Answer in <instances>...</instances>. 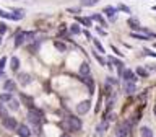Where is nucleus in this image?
<instances>
[{"label": "nucleus", "instance_id": "473e14b6", "mask_svg": "<svg viewBox=\"0 0 156 137\" xmlns=\"http://www.w3.org/2000/svg\"><path fill=\"white\" fill-rule=\"evenodd\" d=\"M117 10H122V12H125V13H129V15L132 13V12H130V8H129V7H125L124 3H120L119 7H117Z\"/></svg>", "mask_w": 156, "mask_h": 137}, {"label": "nucleus", "instance_id": "aec40b11", "mask_svg": "<svg viewBox=\"0 0 156 137\" xmlns=\"http://www.w3.org/2000/svg\"><path fill=\"white\" fill-rule=\"evenodd\" d=\"M8 108H10L12 111H18V109H20V103L15 100V98H12V100L8 101Z\"/></svg>", "mask_w": 156, "mask_h": 137}, {"label": "nucleus", "instance_id": "9b49d317", "mask_svg": "<svg viewBox=\"0 0 156 137\" xmlns=\"http://www.w3.org/2000/svg\"><path fill=\"white\" fill-rule=\"evenodd\" d=\"M18 82L21 83L23 87H26V85H29V83L33 82V78H31V75H28V73L23 72V73H20V75H18Z\"/></svg>", "mask_w": 156, "mask_h": 137}, {"label": "nucleus", "instance_id": "f704fd0d", "mask_svg": "<svg viewBox=\"0 0 156 137\" xmlns=\"http://www.w3.org/2000/svg\"><path fill=\"white\" fill-rule=\"evenodd\" d=\"M5 64H7V57H2V59H0V72H3Z\"/></svg>", "mask_w": 156, "mask_h": 137}, {"label": "nucleus", "instance_id": "4c0bfd02", "mask_svg": "<svg viewBox=\"0 0 156 137\" xmlns=\"http://www.w3.org/2000/svg\"><path fill=\"white\" fill-rule=\"evenodd\" d=\"M67 33V26L65 24H62V28H60V34H65Z\"/></svg>", "mask_w": 156, "mask_h": 137}, {"label": "nucleus", "instance_id": "f3484780", "mask_svg": "<svg viewBox=\"0 0 156 137\" xmlns=\"http://www.w3.org/2000/svg\"><path fill=\"white\" fill-rule=\"evenodd\" d=\"M15 87H16V85H15L13 80H5V83H3V90L5 91H10V93L15 91Z\"/></svg>", "mask_w": 156, "mask_h": 137}, {"label": "nucleus", "instance_id": "9d476101", "mask_svg": "<svg viewBox=\"0 0 156 137\" xmlns=\"http://www.w3.org/2000/svg\"><path fill=\"white\" fill-rule=\"evenodd\" d=\"M122 78H124L125 82H133V83L136 82V75H135L132 70H129V68H125V70H124V73H122Z\"/></svg>", "mask_w": 156, "mask_h": 137}, {"label": "nucleus", "instance_id": "cd10ccee", "mask_svg": "<svg viewBox=\"0 0 156 137\" xmlns=\"http://www.w3.org/2000/svg\"><path fill=\"white\" fill-rule=\"evenodd\" d=\"M54 46H55L60 52H65V51H67V46H65L63 43H60V41H55V43H54Z\"/></svg>", "mask_w": 156, "mask_h": 137}, {"label": "nucleus", "instance_id": "72a5a7b5", "mask_svg": "<svg viewBox=\"0 0 156 137\" xmlns=\"http://www.w3.org/2000/svg\"><path fill=\"white\" fill-rule=\"evenodd\" d=\"M7 33V24L5 23H0V36H2V34H5Z\"/></svg>", "mask_w": 156, "mask_h": 137}, {"label": "nucleus", "instance_id": "c85d7f7f", "mask_svg": "<svg viewBox=\"0 0 156 137\" xmlns=\"http://www.w3.org/2000/svg\"><path fill=\"white\" fill-rule=\"evenodd\" d=\"M7 116H8V114H7V108H5V105L0 101V117L3 119V117H7Z\"/></svg>", "mask_w": 156, "mask_h": 137}, {"label": "nucleus", "instance_id": "39448f33", "mask_svg": "<svg viewBox=\"0 0 156 137\" xmlns=\"http://www.w3.org/2000/svg\"><path fill=\"white\" fill-rule=\"evenodd\" d=\"M107 127H109V121H107V119H102V122H99V126L96 127V134H94V137H102V135L106 134Z\"/></svg>", "mask_w": 156, "mask_h": 137}, {"label": "nucleus", "instance_id": "7ed1b4c3", "mask_svg": "<svg viewBox=\"0 0 156 137\" xmlns=\"http://www.w3.org/2000/svg\"><path fill=\"white\" fill-rule=\"evenodd\" d=\"M2 124H3V127H5L7 131H16V127H18L16 119H15V117H12V116L3 117V119H2Z\"/></svg>", "mask_w": 156, "mask_h": 137}, {"label": "nucleus", "instance_id": "a878e982", "mask_svg": "<svg viewBox=\"0 0 156 137\" xmlns=\"http://www.w3.org/2000/svg\"><path fill=\"white\" fill-rule=\"evenodd\" d=\"M93 44H94V47H96L99 52H102V54L106 52V51H104V46H102V44L99 43V39H93Z\"/></svg>", "mask_w": 156, "mask_h": 137}, {"label": "nucleus", "instance_id": "7c9ffc66", "mask_svg": "<svg viewBox=\"0 0 156 137\" xmlns=\"http://www.w3.org/2000/svg\"><path fill=\"white\" fill-rule=\"evenodd\" d=\"M0 17H2V18H7V20H13V15H12V13H7V12H5V10H2V8H0Z\"/></svg>", "mask_w": 156, "mask_h": 137}, {"label": "nucleus", "instance_id": "79ce46f5", "mask_svg": "<svg viewBox=\"0 0 156 137\" xmlns=\"http://www.w3.org/2000/svg\"><path fill=\"white\" fill-rule=\"evenodd\" d=\"M153 10H154V12H156V5H154V7H153Z\"/></svg>", "mask_w": 156, "mask_h": 137}, {"label": "nucleus", "instance_id": "6ab92c4d", "mask_svg": "<svg viewBox=\"0 0 156 137\" xmlns=\"http://www.w3.org/2000/svg\"><path fill=\"white\" fill-rule=\"evenodd\" d=\"M76 23L83 24V26H91V18H86V17H76Z\"/></svg>", "mask_w": 156, "mask_h": 137}, {"label": "nucleus", "instance_id": "c756f323", "mask_svg": "<svg viewBox=\"0 0 156 137\" xmlns=\"http://www.w3.org/2000/svg\"><path fill=\"white\" fill-rule=\"evenodd\" d=\"M93 56L96 57V61L99 62L101 65H106V59H104V57H101V56H99V54H98V52H93Z\"/></svg>", "mask_w": 156, "mask_h": 137}, {"label": "nucleus", "instance_id": "ea45409f", "mask_svg": "<svg viewBox=\"0 0 156 137\" xmlns=\"http://www.w3.org/2000/svg\"><path fill=\"white\" fill-rule=\"evenodd\" d=\"M60 137H72V135H70V134H62Z\"/></svg>", "mask_w": 156, "mask_h": 137}, {"label": "nucleus", "instance_id": "1a4fd4ad", "mask_svg": "<svg viewBox=\"0 0 156 137\" xmlns=\"http://www.w3.org/2000/svg\"><path fill=\"white\" fill-rule=\"evenodd\" d=\"M109 64H114V65L117 67V73L122 77V73H124V70H125V68H124V62H122V61H117V59H114V57H111V59H109Z\"/></svg>", "mask_w": 156, "mask_h": 137}, {"label": "nucleus", "instance_id": "f8f14e48", "mask_svg": "<svg viewBox=\"0 0 156 137\" xmlns=\"http://www.w3.org/2000/svg\"><path fill=\"white\" fill-rule=\"evenodd\" d=\"M127 24H129V26L133 29V31H138V29L141 28V26H140V21H138L136 18H133V17H130L129 20H127Z\"/></svg>", "mask_w": 156, "mask_h": 137}, {"label": "nucleus", "instance_id": "5701e85b", "mask_svg": "<svg viewBox=\"0 0 156 137\" xmlns=\"http://www.w3.org/2000/svg\"><path fill=\"white\" fill-rule=\"evenodd\" d=\"M130 36L132 38H135V39H140V41H146L150 36H146V34H140V33H136V31H133V33H130Z\"/></svg>", "mask_w": 156, "mask_h": 137}, {"label": "nucleus", "instance_id": "2eb2a0df", "mask_svg": "<svg viewBox=\"0 0 156 137\" xmlns=\"http://www.w3.org/2000/svg\"><path fill=\"white\" fill-rule=\"evenodd\" d=\"M10 68H12L13 72H18V68H20V59L16 56H13L12 59H10Z\"/></svg>", "mask_w": 156, "mask_h": 137}, {"label": "nucleus", "instance_id": "6e6552de", "mask_svg": "<svg viewBox=\"0 0 156 137\" xmlns=\"http://www.w3.org/2000/svg\"><path fill=\"white\" fill-rule=\"evenodd\" d=\"M129 132H130L129 122H124V124H120L119 127H117V137H127Z\"/></svg>", "mask_w": 156, "mask_h": 137}, {"label": "nucleus", "instance_id": "f03ea898", "mask_svg": "<svg viewBox=\"0 0 156 137\" xmlns=\"http://www.w3.org/2000/svg\"><path fill=\"white\" fill-rule=\"evenodd\" d=\"M28 119H29V122H33L34 126H41V122L44 121V113L41 109H37V108H29Z\"/></svg>", "mask_w": 156, "mask_h": 137}, {"label": "nucleus", "instance_id": "423d86ee", "mask_svg": "<svg viewBox=\"0 0 156 137\" xmlns=\"http://www.w3.org/2000/svg\"><path fill=\"white\" fill-rule=\"evenodd\" d=\"M102 13H104L111 21H114V20H115V13H119V10H117L115 7H111V5H109V7H104Z\"/></svg>", "mask_w": 156, "mask_h": 137}, {"label": "nucleus", "instance_id": "dca6fc26", "mask_svg": "<svg viewBox=\"0 0 156 137\" xmlns=\"http://www.w3.org/2000/svg\"><path fill=\"white\" fill-rule=\"evenodd\" d=\"M13 21H18V20H23L24 17V12L23 10H20V8H13Z\"/></svg>", "mask_w": 156, "mask_h": 137}, {"label": "nucleus", "instance_id": "a211bd4d", "mask_svg": "<svg viewBox=\"0 0 156 137\" xmlns=\"http://www.w3.org/2000/svg\"><path fill=\"white\" fill-rule=\"evenodd\" d=\"M135 90H136V87H135L133 82H125V93H127V95L135 93Z\"/></svg>", "mask_w": 156, "mask_h": 137}, {"label": "nucleus", "instance_id": "2f4dec72", "mask_svg": "<svg viewBox=\"0 0 156 137\" xmlns=\"http://www.w3.org/2000/svg\"><path fill=\"white\" fill-rule=\"evenodd\" d=\"M136 75H140V77H146V75H148V72H146L143 67H138V68H136Z\"/></svg>", "mask_w": 156, "mask_h": 137}, {"label": "nucleus", "instance_id": "37998d69", "mask_svg": "<svg viewBox=\"0 0 156 137\" xmlns=\"http://www.w3.org/2000/svg\"><path fill=\"white\" fill-rule=\"evenodd\" d=\"M0 44H2V38H0Z\"/></svg>", "mask_w": 156, "mask_h": 137}, {"label": "nucleus", "instance_id": "a19ab883", "mask_svg": "<svg viewBox=\"0 0 156 137\" xmlns=\"http://www.w3.org/2000/svg\"><path fill=\"white\" fill-rule=\"evenodd\" d=\"M153 113H154V116H156V105H154V108H153Z\"/></svg>", "mask_w": 156, "mask_h": 137}, {"label": "nucleus", "instance_id": "ddd939ff", "mask_svg": "<svg viewBox=\"0 0 156 137\" xmlns=\"http://www.w3.org/2000/svg\"><path fill=\"white\" fill-rule=\"evenodd\" d=\"M26 43V38H24V31H20L16 36H15V47H20L21 44Z\"/></svg>", "mask_w": 156, "mask_h": 137}, {"label": "nucleus", "instance_id": "f257e3e1", "mask_svg": "<svg viewBox=\"0 0 156 137\" xmlns=\"http://www.w3.org/2000/svg\"><path fill=\"white\" fill-rule=\"evenodd\" d=\"M81 126H83L81 119L80 117H75V116H68L67 121H63V127L68 129L70 132H78L81 129Z\"/></svg>", "mask_w": 156, "mask_h": 137}, {"label": "nucleus", "instance_id": "0eeeda50", "mask_svg": "<svg viewBox=\"0 0 156 137\" xmlns=\"http://www.w3.org/2000/svg\"><path fill=\"white\" fill-rule=\"evenodd\" d=\"M16 134H18L20 137H29L33 132H31V129H29L26 124H20V126L16 127Z\"/></svg>", "mask_w": 156, "mask_h": 137}, {"label": "nucleus", "instance_id": "412c9836", "mask_svg": "<svg viewBox=\"0 0 156 137\" xmlns=\"http://www.w3.org/2000/svg\"><path fill=\"white\" fill-rule=\"evenodd\" d=\"M140 134H141V137H153V131H151L150 127H141Z\"/></svg>", "mask_w": 156, "mask_h": 137}, {"label": "nucleus", "instance_id": "393cba45", "mask_svg": "<svg viewBox=\"0 0 156 137\" xmlns=\"http://www.w3.org/2000/svg\"><path fill=\"white\" fill-rule=\"evenodd\" d=\"M91 20H94V21H98V23H101V24H104V26H106V21H104V17H102V15H99V13H96V15H93V17H91Z\"/></svg>", "mask_w": 156, "mask_h": 137}, {"label": "nucleus", "instance_id": "b1692460", "mask_svg": "<svg viewBox=\"0 0 156 137\" xmlns=\"http://www.w3.org/2000/svg\"><path fill=\"white\" fill-rule=\"evenodd\" d=\"M99 0H81V7H94Z\"/></svg>", "mask_w": 156, "mask_h": 137}, {"label": "nucleus", "instance_id": "20e7f679", "mask_svg": "<svg viewBox=\"0 0 156 137\" xmlns=\"http://www.w3.org/2000/svg\"><path fill=\"white\" fill-rule=\"evenodd\" d=\"M90 108H91V101L85 100V101H81V103L76 105V113L78 114H86V113L90 111Z\"/></svg>", "mask_w": 156, "mask_h": 137}, {"label": "nucleus", "instance_id": "c9c22d12", "mask_svg": "<svg viewBox=\"0 0 156 137\" xmlns=\"http://www.w3.org/2000/svg\"><path fill=\"white\" fill-rule=\"evenodd\" d=\"M107 83H109V85H117L119 80H115V78H112V77H107Z\"/></svg>", "mask_w": 156, "mask_h": 137}, {"label": "nucleus", "instance_id": "4be33fe9", "mask_svg": "<svg viewBox=\"0 0 156 137\" xmlns=\"http://www.w3.org/2000/svg\"><path fill=\"white\" fill-rule=\"evenodd\" d=\"M12 98H13V95L10 91H7V93H2V95H0V101H2V103H8Z\"/></svg>", "mask_w": 156, "mask_h": 137}, {"label": "nucleus", "instance_id": "58836bf2", "mask_svg": "<svg viewBox=\"0 0 156 137\" xmlns=\"http://www.w3.org/2000/svg\"><path fill=\"white\" fill-rule=\"evenodd\" d=\"M112 51H114V52L117 54V56H122V52H119V49H117L115 46H112Z\"/></svg>", "mask_w": 156, "mask_h": 137}, {"label": "nucleus", "instance_id": "bb28decb", "mask_svg": "<svg viewBox=\"0 0 156 137\" xmlns=\"http://www.w3.org/2000/svg\"><path fill=\"white\" fill-rule=\"evenodd\" d=\"M70 33L72 34H80L81 33V28L78 26V23H75V24H72V26H70Z\"/></svg>", "mask_w": 156, "mask_h": 137}, {"label": "nucleus", "instance_id": "4468645a", "mask_svg": "<svg viewBox=\"0 0 156 137\" xmlns=\"http://www.w3.org/2000/svg\"><path fill=\"white\" fill-rule=\"evenodd\" d=\"M80 75H81V77L91 75V68H90V65H88L86 62H83L81 65H80Z\"/></svg>", "mask_w": 156, "mask_h": 137}, {"label": "nucleus", "instance_id": "e433bc0d", "mask_svg": "<svg viewBox=\"0 0 156 137\" xmlns=\"http://www.w3.org/2000/svg\"><path fill=\"white\" fill-rule=\"evenodd\" d=\"M96 31L99 33L101 36H106V31H104V29H102V28H96Z\"/></svg>", "mask_w": 156, "mask_h": 137}]
</instances>
